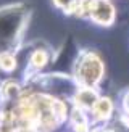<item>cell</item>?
Instances as JSON below:
<instances>
[{"label":"cell","instance_id":"obj_1","mask_svg":"<svg viewBox=\"0 0 129 132\" xmlns=\"http://www.w3.org/2000/svg\"><path fill=\"white\" fill-rule=\"evenodd\" d=\"M74 13L79 18H90L100 26L113 24L116 18V8L110 0H81Z\"/></svg>","mask_w":129,"mask_h":132},{"label":"cell","instance_id":"obj_2","mask_svg":"<svg viewBox=\"0 0 129 132\" xmlns=\"http://www.w3.org/2000/svg\"><path fill=\"white\" fill-rule=\"evenodd\" d=\"M105 74V66L99 55L94 52L86 53L76 66V79L82 87H95Z\"/></svg>","mask_w":129,"mask_h":132},{"label":"cell","instance_id":"obj_3","mask_svg":"<svg viewBox=\"0 0 129 132\" xmlns=\"http://www.w3.org/2000/svg\"><path fill=\"white\" fill-rule=\"evenodd\" d=\"M99 100V95L92 87H82L79 92L76 94V103L79 105L81 108H94V105Z\"/></svg>","mask_w":129,"mask_h":132},{"label":"cell","instance_id":"obj_4","mask_svg":"<svg viewBox=\"0 0 129 132\" xmlns=\"http://www.w3.org/2000/svg\"><path fill=\"white\" fill-rule=\"evenodd\" d=\"M111 111H113V103L110 98L107 97H103V98H99L97 100V103L94 105V108H92V114L97 121H105L110 118V114H111Z\"/></svg>","mask_w":129,"mask_h":132},{"label":"cell","instance_id":"obj_5","mask_svg":"<svg viewBox=\"0 0 129 132\" xmlns=\"http://www.w3.org/2000/svg\"><path fill=\"white\" fill-rule=\"evenodd\" d=\"M53 2L57 6H60V8L66 10V11H76L81 0H53Z\"/></svg>","mask_w":129,"mask_h":132},{"label":"cell","instance_id":"obj_6","mask_svg":"<svg viewBox=\"0 0 129 132\" xmlns=\"http://www.w3.org/2000/svg\"><path fill=\"white\" fill-rule=\"evenodd\" d=\"M0 66H2L3 69H6V71L13 69V66H15V58L10 56V55H3L0 58Z\"/></svg>","mask_w":129,"mask_h":132},{"label":"cell","instance_id":"obj_7","mask_svg":"<svg viewBox=\"0 0 129 132\" xmlns=\"http://www.w3.org/2000/svg\"><path fill=\"white\" fill-rule=\"evenodd\" d=\"M123 105H124V111H126V114L129 116V90L126 92L124 98H123Z\"/></svg>","mask_w":129,"mask_h":132}]
</instances>
